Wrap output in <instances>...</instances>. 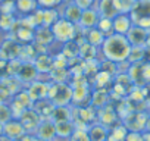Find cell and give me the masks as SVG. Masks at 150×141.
<instances>
[{"label": "cell", "mask_w": 150, "mask_h": 141, "mask_svg": "<svg viewBox=\"0 0 150 141\" xmlns=\"http://www.w3.org/2000/svg\"><path fill=\"white\" fill-rule=\"evenodd\" d=\"M77 126L74 125L72 121H66V122H59L56 123V137L59 138H71V135L75 132Z\"/></svg>", "instance_id": "cell-15"}, {"label": "cell", "mask_w": 150, "mask_h": 141, "mask_svg": "<svg viewBox=\"0 0 150 141\" xmlns=\"http://www.w3.org/2000/svg\"><path fill=\"white\" fill-rule=\"evenodd\" d=\"M88 137H90V141H106L108 138V132L109 129L103 125V123H94V125H90L88 129H86Z\"/></svg>", "instance_id": "cell-14"}, {"label": "cell", "mask_w": 150, "mask_h": 141, "mask_svg": "<svg viewBox=\"0 0 150 141\" xmlns=\"http://www.w3.org/2000/svg\"><path fill=\"white\" fill-rule=\"evenodd\" d=\"M69 2H74V0H63V3H69Z\"/></svg>", "instance_id": "cell-27"}, {"label": "cell", "mask_w": 150, "mask_h": 141, "mask_svg": "<svg viewBox=\"0 0 150 141\" xmlns=\"http://www.w3.org/2000/svg\"><path fill=\"white\" fill-rule=\"evenodd\" d=\"M69 141H90V137L86 129H75V132L71 135Z\"/></svg>", "instance_id": "cell-23"}, {"label": "cell", "mask_w": 150, "mask_h": 141, "mask_svg": "<svg viewBox=\"0 0 150 141\" xmlns=\"http://www.w3.org/2000/svg\"><path fill=\"white\" fill-rule=\"evenodd\" d=\"M47 97L54 106H66L69 102H72V88L62 82L53 84L50 85Z\"/></svg>", "instance_id": "cell-4"}, {"label": "cell", "mask_w": 150, "mask_h": 141, "mask_svg": "<svg viewBox=\"0 0 150 141\" xmlns=\"http://www.w3.org/2000/svg\"><path fill=\"white\" fill-rule=\"evenodd\" d=\"M106 141H108V140H106Z\"/></svg>", "instance_id": "cell-29"}, {"label": "cell", "mask_w": 150, "mask_h": 141, "mask_svg": "<svg viewBox=\"0 0 150 141\" xmlns=\"http://www.w3.org/2000/svg\"><path fill=\"white\" fill-rule=\"evenodd\" d=\"M131 43L128 41L127 35L121 34H110L105 37V41L102 44V51L106 60H110L113 63L127 62L128 56L131 53Z\"/></svg>", "instance_id": "cell-1"}, {"label": "cell", "mask_w": 150, "mask_h": 141, "mask_svg": "<svg viewBox=\"0 0 150 141\" xmlns=\"http://www.w3.org/2000/svg\"><path fill=\"white\" fill-rule=\"evenodd\" d=\"M50 31H52L53 40H56L59 43H63V44L72 41L75 38V35H77V27H75V24H72L68 19L60 18V16L50 27Z\"/></svg>", "instance_id": "cell-2"}, {"label": "cell", "mask_w": 150, "mask_h": 141, "mask_svg": "<svg viewBox=\"0 0 150 141\" xmlns=\"http://www.w3.org/2000/svg\"><path fill=\"white\" fill-rule=\"evenodd\" d=\"M38 9H57L63 0H37Z\"/></svg>", "instance_id": "cell-21"}, {"label": "cell", "mask_w": 150, "mask_h": 141, "mask_svg": "<svg viewBox=\"0 0 150 141\" xmlns=\"http://www.w3.org/2000/svg\"><path fill=\"white\" fill-rule=\"evenodd\" d=\"M15 6H16V11L21 12V13H33L38 9V3L37 0H16L15 2Z\"/></svg>", "instance_id": "cell-18"}, {"label": "cell", "mask_w": 150, "mask_h": 141, "mask_svg": "<svg viewBox=\"0 0 150 141\" xmlns=\"http://www.w3.org/2000/svg\"><path fill=\"white\" fill-rule=\"evenodd\" d=\"M24 134H27V132H25V129H24V126H22L19 119H11L9 122H6L3 125V135L11 138L12 141L18 140Z\"/></svg>", "instance_id": "cell-8"}, {"label": "cell", "mask_w": 150, "mask_h": 141, "mask_svg": "<svg viewBox=\"0 0 150 141\" xmlns=\"http://www.w3.org/2000/svg\"><path fill=\"white\" fill-rule=\"evenodd\" d=\"M49 90H50V85L49 84H44V82H33L28 88V94L30 97L33 99V102H40V100H44L47 96H49Z\"/></svg>", "instance_id": "cell-12"}, {"label": "cell", "mask_w": 150, "mask_h": 141, "mask_svg": "<svg viewBox=\"0 0 150 141\" xmlns=\"http://www.w3.org/2000/svg\"><path fill=\"white\" fill-rule=\"evenodd\" d=\"M125 141H144L143 132H140V131H128Z\"/></svg>", "instance_id": "cell-24"}, {"label": "cell", "mask_w": 150, "mask_h": 141, "mask_svg": "<svg viewBox=\"0 0 150 141\" xmlns=\"http://www.w3.org/2000/svg\"><path fill=\"white\" fill-rule=\"evenodd\" d=\"M112 25H113V32L115 34L127 35L134 24H132V19H131L129 13H122L121 12L112 19Z\"/></svg>", "instance_id": "cell-6"}, {"label": "cell", "mask_w": 150, "mask_h": 141, "mask_svg": "<svg viewBox=\"0 0 150 141\" xmlns=\"http://www.w3.org/2000/svg\"><path fill=\"white\" fill-rule=\"evenodd\" d=\"M128 134V128L125 125H116L112 126L108 132V141H125Z\"/></svg>", "instance_id": "cell-17"}, {"label": "cell", "mask_w": 150, "mask_h": 141, "mask_svg": "<svg viewBox=\"0 0 150 141\" xmlns=\"http://www.w3.org/2000/svg\"><path fill=\"white\" fill-rule=\"evenodd\" d=\"M37 137L41 138V140H46V141H52L54 137H56V123L49 119V121H41V123L38 125L37 128Z\"/></svg>", "instance_id": "cell-10"}, {"label": "cell", "mask_w": 150, "mask_h": 141, "mask_svg": "<svg viewBox=\"0 0 150 141\" xmlns=\"http://www.w3.org/2000/svg\"><path fill=\"white\" fill-rule=\"evenodd\" d=\"M18 119L21 121V123H22L27 134H30L31 131H37L38 125L43 121V118L35 112V109H27L25 112H22V115Z\"/></svg>", "instance_id": "cell-5"}, {"label": "cell", "mask_w": 150, "mask_h": 141, "mask_svg": "<svg viewBox=\"0 0 150 141\" xmlns=\"http://www.w3.org/2000/svg\"><path fill=\"white\" fill-rule=\"evenodd\" d=\"M86 40L90 46L97 49V47H102V44L105 41V34L100 32L97 28H91V30H88V34L86 35Z\"/></svg>", "instance_id": "cell-19"}, {"label": "cell", "mask_w": 150, "mask_h": 141, "mask_svg": "<svg viewBox=\"0 0 150 141\" xmlns=\"http://www.w3.org/2000/svg\"><path fill=\"white\" fill-rule=\"evenodd\" d=\"M99 19H100L99 12L96 9L90 8L87 11H83V15H81V19H80V27L87 28V30L96 28L97 24H99Z\"/></svg>", "instance_id": "cell-11"}, {"label": "cell", "mask_w": 150, "mask_h": 141, "mask_svg": "<svg viewBox=\"0 0 150 141\" xmlns=\"http://www.w3.org/2000/svg\"><path fill=\"white\" fill-rule=\"evenodd\" d=\"M96 11L99 12L100 18H110V19H113L119 13L113 0H99V8Z\"/></svg>", "instance_id": "cell-13"}, {"label": "cell", "mask_w": 150, "mask_h": 141, "mask_svg": "<svg viewBox=\"0 0 150 141\" xmlns=\"http://www.w3.org/2000/svg\"><path fill=\"white\" fill-rule=\"evenodd\" d=\"M50 118L54 123L66 122V121H71V112H69L68 106H54Z\"/></svg>", "instance_id": "cell-16"}, {"label": "cell", "mask_w": 150, "mask_h": 141, "mask_svg": "<svg viewBox=\"0 0 150 141\" xmlns=\"http://www.w3.org/2000/svg\"><path fill=\"white\" fill-rule=\"evenodd\" d=\"M12 119V110H11V106H6V104H2L0 106V123H6Z\"/></svg>", "instance_id": "cell-22"}, {"label": "cell", "mask_w": 150, "mask_h": 141, "mask_svg": "<svg viewBox=\"0 0 150 141\" xmlns=\"http://www.w3.org/2000/svg\"><path fill=\"white\" fill-rule=\"evenodd\" d=\"M128 13L134 25L147 31L150 30V0H135L134 6Z\"/></svg>", "instance_id": "cell-3"}, {"label": "cell", "mask_w": 150, "mask_h": 141, "mask_svg": "<svg viewBox=\"0 0 150 141\" xmlns=\"http://www.w3.org/2000/svg\"><path fill=\"white\" fill-rule=\"evenodd\" d=\"M74 2L77 3V6H80L83 11H87V9L91 8V5H93L94 0H74Z\"/></svg>", "instance_id": "cell-25"}, {"label": "cell", "mask_w": 150, "mask_h": 141, "mask_svg": "<svg viewBox=\"0 0 150 141\" xmlns=\"http://www.w3.org/2000/svg\"><path fill=\"white\" fill-rule=\"evenodd\" d=\"M147 37H149V31L144 30V28H140L137 25H132V28L127 34V38H128V41L131 43L132 47H143V46H146Z\"/></svg>", "instance_id": "cell-7"}, {"label": "cell", "mask_w": 150, "mask_h": 141, "mask_svg": "<svg viewBox=\"0 0 150 141\" xmlns=\"http://www.w3.org/2000/svg\"><path fill=\"white\" fill-rule=\"evenodd\" d=\"M2 104H3V100H2V99H0V106H2Z\"/></svg>", "instance_id": "cell-28"}, {"label": "cell", "mask_w": 150, "mask_h": 141, "mask_svg": "<svg viewBox=\"0 0 150 141\" xmlns=\"http://www.w3.org/2000/svg\"><path fill=\"white\" fill-rule=\"evenodd\" d=\"M63 5H65V11L59 16L68 19L69 22H72L75 25H78L80 19H81V15H83V9L80 6H77L75 2H69V3H63Z\"/></svg>", "instance_id": "cell-9"}, {"label": "cell", "mask_w": 150, "mask_h": 141, "mask_svg": "<svg viewBox=\"0 0 150 141\" xmlns=\"http://www.w3.org/2000/svg\"><path fill=\"white\" fill-rule=\"evenodd\" d=\"M96 28H97L100 32H103L105 37L113 34V25H112V19H110V18H100Z\"/></svg>", "instance_id": "cell-20"}, {"label": "cell", "mask_w": 150, "mask_h": 141, "mask_svg": "<svg viewBox=\"0 0 150 141\" xmlns=\"http://www.w3.org/2000/svg\"><path fill=\"white\" fill-rule=\"evenodd\" d=\"M33 141H46V140H41V138L37 137V138H33Z\"/></svg>", "instance_id": "cell-26"}]
</instances>
